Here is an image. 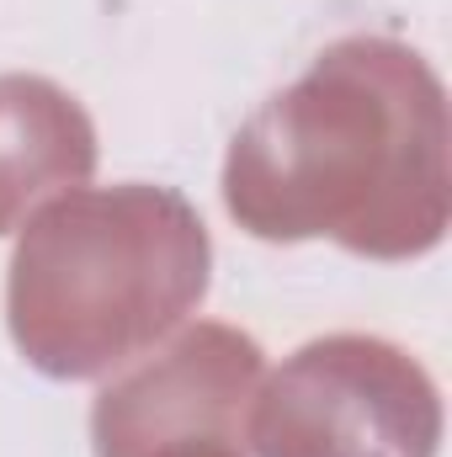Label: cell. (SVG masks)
Masks as SVG:
<instances>
[{
  "instance_id": "obj_1",
  "label": "cell",
  "mask_w": 452,
  "mask_h": 457,
  "mask_svg": "<svg viewBox=\"0 0 452 457\" xmlns=\"http://www.w3.org/2000/svg\"><path fill=\"white\" fill-rule=\"evenodd\" d=\"M448 91L410 43L340 37L234 133L224 208L255 239L410 261L448 234Z\"/></svg>"
},
{
  "instance_id": "obj_2",
  "label": "cell",
  "mask_w": 452,
  "mask_h": 457,
  "mask_svg": "<svg viewBox=\"0 0 452 457\" xmlns=\"http://www.w3.org/2000/svg\"><path fill=\"white\" fill-rule=\"evenodd\" d=\"M213 245L171 187H75L43 203L11 255L5 320L48 378H102L165 341L208 293Z\"/></svg>"
},
{
  "instance_id": "obj_3",
  "label": "cell",
  "mask_w": 452,
  "mask_h": 457,
  "mask_svg": "<svg viewBox=\"0 0 452 457\" xmlns=\"http://www.w3.org/2000/svg\"><path fill=\"white\" fill-rule=\"evenodd\" d=\"M442 399L426 367L378 336L298 345L245 415L255 457H437Z\"/></svg>"
},
{
  "instance_id": "obj_4",
  "label": "cell",
  "mask_w": 452,
  "mask_h": 457,
  "mask_svg": "<svg viewBox=\"0 0 452 457\" xmlns=\"http://www.w3.org/2000/svg\"><path fill=\"white\" fill-rule=\"evenodd\" d=\"M261 345L234 325H192L91 404L96 457H250L245 415Z\"/></svg>"
},
{
  "instance_id": "obj_5",
  "label": "cell",
  "mask_w": 452,
  "mask_h": 457,
  "mask_svg": "<svg viewBox=\"0 0 452 457\" xmlns=\"http://www.w3.org/2000/svg\"><path fill=\"white\" fill-rule=\"evenodd\" d=\"M91 170L96 128L86 107L43 75H0V234L86 187Z\"/></svg>"
}]
</instances>
